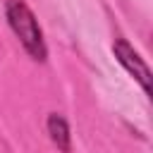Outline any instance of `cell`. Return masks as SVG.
<instances>
[{"label":"cell","mask_w":153,"mask_h":153,"mask_svg":"<svg viewBox=\"0 0 153 153\" xmlns=\"http://www.w3.org/2000/svg\"><path fill=\"white\" fill-rule=\"evenodd\" d=\"M112 53H115V57H117V62L141 84V88H143V93L148 96L151 93V72H148V65L143 62V57L124 41V38H115V43H112Z\"/></svg>","instance_id":"obj_2"},{"label":"cell","mask_w":153,"mask_h":153,"mask_svg":"<svg viewBox=\"0 0 153 153\" xmlns=\"http://www.w3.org/2000/svg\"><path fill=\"white\" fill-rule=\"evenodd\" d=\"M5 17H7L10 29L19 38V43L24 45V50L36 62H43L48 57V50H45L43 31H41V26H38L31 7L24 0H5Z\"/></svg>","instance_id":"obj_1"},{"label":"cell","mask_w":153,"mask_h":153,"mask_svg":"<svg viewBox=\"0 0 153 153\" xmlns=\"http://www.w3.org/2000/svg\"><path fill=\"white\" fill-rule=\"evenodd\" d=\"M48 134H50V141L57 146L60 153H69L72 151V134H69V124L62 115L57 112H50L48 115Z\"/></svg>","instance_id":"obj_3"}]
</instances>
